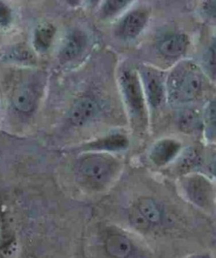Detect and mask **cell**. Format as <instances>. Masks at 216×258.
<instances>
[{
  "label": "cell",
  "mask_w": 216,
  "mask_h": 258,
  "mask_svg": "<svg viewBox=\"0 0 216 258\" xmlns=\"http://www.w3.org/2000/svg\"><path fill=\"white\" fill-rule=\"evenodd\" d=\"M204 11L208 16L215 17V1H208L204 4Z\"/></svg>",
  "instance_id": "cell-22"
},
{
  "label": "cell",
  "mask_w": 216,
  "mask_h": 258,
  "mask_svg": "<svg viewBox=\"0 0 216 258\" xmlns=\"http://www.w3.org/2000/svg\"><path fill=\"white\" fill-rule=\"evenodd\" d=\"M12 20L11 11L8 6L0 2V26L6 27L11 24Z\"/></svg>",
  "instance_id": "cell-20"
},
{
  "label": "cell",
  "mask_w": 216,
  "mask_h": 258,
  "mask_svg": "<svg viewBox=\"0 0 216 258\" xmlns=\"http://www.w3.org/2000/svg\"><path fill=\"white\" fill-rule=\"evenodd\" d=\"M14 106L22 112L32 111L36 102V94L27 85L20 86L12 97Z\"/></svg>",
  "instance_id": "cell-13"
},
{
  "label": "cell",
  "mask_w": 216,
  "mask_h": 258,
  "mask_svg": "<svg viewBox=\"0 0 216 258\" xmlns=\"http://www.w3.org/2000/svg\"><path fill=\"white\" fill-rule=\"evenodd\" d=\"M121 83L124 96L132 112L135 116H142L144 111V98L136 74L133 71L123 73Z\"/></svg>",
  "instance_id": "cell-4"
},
{
  "label": "cell",
  "mask_w": 216,
  "mask_h": 258,
  "mask_svg": "<svg viewBox=\"0 0 216 258\" xmlns=\"http://www.w3.org/2000/svg\"><path fill=\"white\" fill-rule=\"evenodd\" d=\"M215 47H214V43H213L212 47L209 48L208 55H207V58H206V62L208 64L209 70H212L213 75H214V65H215Z\"/></svg>",
  "instance_id": "cell-21"
},
{
  "label": "cell",
  "mask_w": 216,
  "mask_h": 258,
  "mask_svg": "<svg viewBox=\"0 0 216 258\" xmlns=\"http://www.w3.org/2000/svg\"><path fill=\"white\" fill-rule=\"evenodd\" d=\"M128 140L123 135H112L109 137L105 138L103 140L95 143L93 145V147L99 149V150H120L128 146Z\"/></svg>",
  "instance_id": "cell-15"
},
{
  "label": "cell",
  "mask_w": 216,
  "mask_h": 258,
  "mask_svg": "<svg viewBox=\"0 0 216 258\" xmlns=\"http://www.w3.org/2000/svg\"><path fill=\"white\" fill-rule=\"evenodd\" d=\"M105 250L112 258H129L134 253V246L127 235L113 232L105 238Z\"/></svg>",
  "instance_id": "cell-6"
},
{
  "label": "cell",
  "mask_w": 216,
  "mask_h": 258,
  "mask_svg": "<svg viewBox=\"0 0 216 258\" xmlns=\"http://www.w3.org/2000/svg\"><path fill=\"white\" fill-rule=\"evenodd\" d=\"M55 34V28L50 24H42L35 31L34 44L36 49L44 52L48 49Z\"/></svg>",
  "instance_id": "cell-14"
},
{
  "label": "cell",
  "mask_w": 216,
  "mask_h": 258,
  "mask_svg": "<svg viewBox=\"0 0 216 258\" xmlns=\"http://www.w3.org/2000/svg\"><path fill=\"white\" fill-rule=\"evenodd\" d=\"M187 195L197 206L205 209L213 203V190L209 181L203 176H192L184 181Z\"/></svg>",
  "instance_id": "cell-3"
},
{
  "label": "cell",
  "mask_w": 216,
  "mask_h": 258,
  "mask_svg": "<svg viewBox=\"0 0 216 258\" xmlns=\"http://www.w3.org/2000/svg\"><path fill=\"white\" fill-rule=\"evenodd\" d=\"M144 80L149 103L154 107L159 106L164 97V88L160 78L153 70H148L144 72Z\"/></svg>",
  "instance_id": "cell-11"
},
{
  "label": "cell",
  "mask_w": 216,
  "mask_h": 258,
  "mask_svg": "<svg viewBox=\"0 0 216 258\" xmlns=\"http://www.w3.org/2000/svg\"><path fill=\"white\" fill-rule=\"evenodd\" d=\"M129 1L124 0H114V1H106L103 6L102 12L105 16H114L119 11H121L125 6H128Z\"/></svg>",
  "instance_id": "cell-19"
},
{
  "label": "cell",
  "mask_w": 216,
  "mask_h": 258,
  "mask_svg": "<svg viewBox=\"0 0 216 258\" xmlns=\"http://www.w3.org/2000/svg\"><path fill=\"white\" fill-rule=\"evenodd\" d=\"M134 207L151 227L161 223L163 220L161 207L151 198H141Z\"/></svg>",
  "instance_id": "cell-12"
},
{
  "label": "cell",
  "mask_w": 216,
  "mask_h": 258,
  "mask_svg": "<svg viewBox=\"0 0 216 258\" xmlns=\"http://www.w3.org/2000/svg\"><path fill=\"white\" fill-rule=\"evenodd\" d=\"M86 36L82 31H74L65 38L60 50V57L65 61H70L80 54L86 45Z\"/></svg>",
  "instance_id": "cell-8"
},
{
  "label": "cell",
  "mask_w": 216,
  "mask_h": 258,
  "mask_svg": "<svg viewBox=\"0 0 216 258\" xmlns=\"http://www.w3.org/2000/svg\"><path fill=\"white\" fill-rule=\"evenodd\" d=\"M199 116L196 111L193 110H188V111H184L180 116L181 128L183 131H188V132H192L195 131L200 125V121H199Z\"/></svg>",
  "instance_id": "cell-16"
},
{
  "label": "cell",
  "mask_w": 216,
  "mask_h": 258,
  "mask_svg": "<svg viewBox=\"0 0 216 258\" xmlns=\"http://www.w3.org/2000/svg\"><path fill=\"white\" fill-rule=\"evenodd\" d=\"M199 159L200 158L197 150L193 149L187 150L179 162V169L182 172L192 170L198 165Z\"/></svg>",
  "instance_id": "cell-17"
},
{
  "label": "cell",
  "mask_w": 216,
  "mask_h": 258,
  "mask_svg": "<svg viewBox=\"0 0 216 258\" xmlns=\"http://www.w3.org/2000/svg\"><path fill=\"white\" fill-rule=\"evenodd\" d=\"M188 41L183 34H173L167 36L158 43V50L168 57H177L185 52Z\"/></svg>",
  "instance_id": "cell-10"
},
{
  "label": "cell",
  "mask_w": 216,
  "mask_h": 258,
  "mask_svg": "<svg viewBox=\"0 0 216 258\" xmlns=\"http://www.w3.org/2000/svg\"><path fill=\"white\" fill-rule=\"evenodd\" d=\"M203 79L198 68L183 63L176 68L168 80V92L174 102H188L199 95Z\"/></svg>",
  "instance_id": "cell-2"
},
{
  "label": "cell",
  "mask_w": 216,
  "mask_h": 258,
  "mask_svg": "<svg viewBox=\"0 0 216 258\" xmlns=\"http://www.w3.org/2000/svg\"><path fill=\"white\" fill-rule=\"evenodd\" d=\"M119 166V162L111 155L90 154L78 160L75 175L80 185L100 191L113 181Z\"/></svg>",
  "instance_id": "cell-1"
},
{
  "label": "cell",
  "mask_w": 216,
  "mask_h": 258,
  "mask_svg": "<svg viewBox=\"0 0 216 258\" xmlns=\"http://www.w3.org/2000/svg\"><path fill=\"white\" fill-rule=\"evenodd\" d=\"M189 258H211L208 255L205 254H199V255H194Z\"/></svg>",
  "instance_id": "cell-23"
},
{
  "label": "cell",
  "mask_w": 216,
  "mask_h": 258,
  "mask_svg": "<svg viewBox=\"0 0 216 258\" xmlns=\"http://www.w3.org/2000/svg\"><path fill=\"white\" fill-rule=\"evenodd\" d=\"M129 220L134 227L140 230H149L151 227L147 220L142 216L135 207H133L129 212Z\"/></svg>",
  "instance_id": "cell-18"
},
{
  "label": "cell",
  "mask_w": 216,
  "mask_h": 258,
  "mask_svg": "<svg viewBox=\"0 0 216 258\" xmlns=\"http://www.w3.org/2000/svg\"><path fill=\"white\" fill-rule=\"evenodd\" d=\"M147 21V14L143 11H133L127 15L119 26V32L124 38L136 37L144 29Z\"/></svg>",
  "instance_id": "cell-7"
},
{
  "label": "cell",
  "mask_w": 216,
  "mask_h": 258,
  "mask_svg": "<svg viewBox=\"0 0 216 258\" xmlns=\"http://www.w3.org/2000/svg\"><path fill=\"white\" fill-rule=\"evenodd\" d=\"M98 112V104L93 99L84 96L73 104L70 110V121L75 125L83 126L95 118Z\"/></svg>",
  "instance_id": "cell-5"
},
{
  "label": "cell",
  "mask_w": 216,
  "mask_h": 258,
  "mask_svg": "<svg viewBox=\"0 0 216 258\" xmlns=\"http://www.w3.org/2000/svg\"><path fill=\"white\" fill-rule=\"evenodd\" d=\"M180 147V144L174 140H161L153 147L149 157L155 165H164L175 157Z\"/></svg>",
  "instance_id": "cell-9"
}]
</instances>
